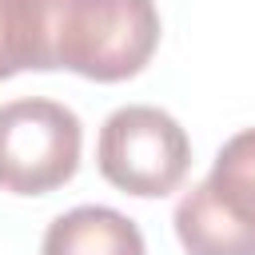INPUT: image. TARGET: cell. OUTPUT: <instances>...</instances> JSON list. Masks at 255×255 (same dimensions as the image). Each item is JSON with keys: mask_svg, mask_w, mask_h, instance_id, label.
<instances>
[{"mask_svg": "<svg viewBox=\"0 0 255 255\" xmlns=\"http://www.w3.org/2000/svg\"><path fill=\"white\" fill-rule=\"evenodd\" d=\"M203 183L211 187V195L227 211H235L239 219L255 223V128L231 135L219 147L215 167H211V175Z\"/></svg>", "mask_w": 255, "mask_h": 255, "instance_id": "7", "label": "cell"}, {"mask_svg": "<svg viewBox=\"0 0 255 255\" xmlns=\"http://www.w3.org/2000/svg\"><path fill=\"white\" fill-rule=\"evenodd\" d=\"M44 72V12L40 0H0V80Z\"/></svg>", "mask_w": 255, "mask_h": 255, "instance_id": "6", "label": "cell"}, {"mask_svg": "<svg viewBox=\"0 0 255 255\" xmlns=\"http://www.w3.org/2000/svg\"><path fill=\"white\" fill-rule=\"evenodd\" d=\"M96 163L112 187L139 199H159L183 183L191 167V143L175 116L151 104H131L112 112L100 128Z\"/></svg>", "mask_w": 255, "mask_h": 255, "instance_id": "2", "label": "cell"}, {"mask_svg": "<svg viewBox=\"0 0 255 255\" xmlns=\"http://www.w3.org/2000/svg\"><path fill=\"white\" fill-rule=\"evenodd\" d=\"M175 235L187 255H255V223L227 211L207 183L175 203Z\"/></svg>", "mask_w": 255, "mask_h": 255, "instance_id": "4", "label": "cell"}, {"mask_svg": "<svg viewBox=\"0 0 255 255\" xmlns=\"http://www.w3.org/2000/svg\"><path fill=\"white\" fill-rule=\"evenodd\" d=\"M80 120L56 100L0 104V187L12 195H48L80 167Z\"/></svg>", "mask_w": 255, "mask_h": 255, "instance_id": "3", "label": "cell"}, {"mask_svg": "<svg viewBox=\"0 0 255 255\" xmlns=\"http://www.w3.org/2000/svg\"><path fill=\"white\" fill-rule=\"evenodd\" d=\"M40 255H143V235L112 207H72L48 223Z\"/></svg>", "mask_w": 255, "mask_h": 255, "instance_id": "5", "label": "cell"}, {"mask_svg": "<svg viewBox=\"0 0 255 255\" xmlns=\"http://www.w3.org/2000/svg\"><path fill=\"white\" fill-rule=\"evenodd\" d=\"M48 68H68L96 84H120L155 56V0H40Z\"/></svg>", "mask_w": 255, "mask_h": 255, "instance_id": "1", "label": "cell"}]
</instances>
